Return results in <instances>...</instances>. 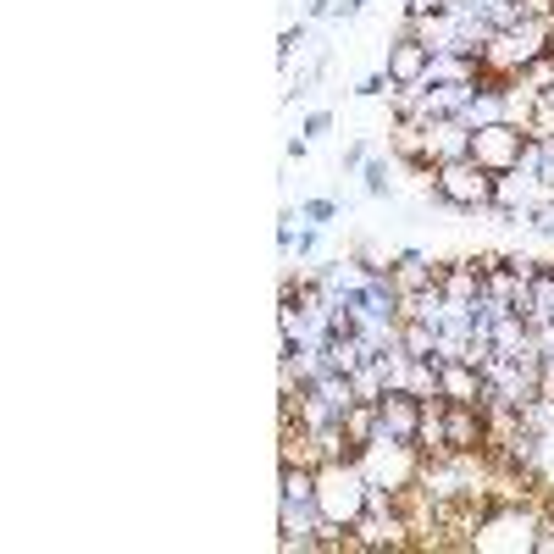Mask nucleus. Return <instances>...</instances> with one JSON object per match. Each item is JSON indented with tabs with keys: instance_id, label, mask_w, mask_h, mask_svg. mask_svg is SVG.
<instances>
[{
	"instance_id": "nucleus-23",
	"label": "nucleus",
	"mask_w": 554,
	"mask_h": 554,
	"mask_svg": "<svg viewBox=\"0 0 554 554\" xmlns=\"http://www.w3.org/2000/svg\"><path fill=\"white\" fill-rule=\"evenodd\" d=\"M305 150H311V139H305V133H294V139H289V161H305Z\"/></svg>"
},
{
	"instance_id": "nucleus-12",
	"label": "nucleus",
	"mask_w": 554,
	"mask_h": 554,
	"mask_svg": "<svg viewBox=\"0 0 554 554\" xmlns=\"http://www.w3.org/2000/svg\"><path fill=\"white\" fill-rule=\"evenodd\" d=\"M350 388H355V399H361V405H383V394H388V383H383V372H377V361L355 366V372H350Z\"/></svg>"
},
{
	"instance_id": "nucleus-10",
	"label": "nucleus",
	"mask_w": 554,
	"mask_h": 554,
	"mask_svg": "<svg viewBox=\"0 0 554 554\" xmlns=\"http://www.w3.org/2000/svg\"><path fill=\"white\" fill-rule=\"evenodd\" d=\"M277 482H283V494H277V505H316V466L294 460V466H283V471H277Z\"/></svg>"
},
{
	"instance_id": "nucleus-2",
	"label": "nucleus",
	"mask_w": 554,
	"mask_h": 554,
	"mask_svg": "<svg viewBox=\"0 0 554 554\" xmlns=\"http://www.w3.org/2000/svg\"><path fill=\"white\" fill-rule=\"evenodd\" d=\"M494 172L477 167L471 156L460 161H444L433 167V200H444L449 211H494Z\"/></svg>"
},
{
	"instance_id": "nucleus-9",
	"label": "nucleus",
	"mask_w": 554,
	"mask_h": 554,
	"mask_svg": "<svg viewBox=\"0 0 554 554\" xmlns=\"http://www.w3.org/2000/svg\"><path fill=\"white\" fill-rule=\"evenodd\" d=\"M521 316H527L532 327H549L554 322V261H543L538 277L527 283V305H521Z\"/></svg>"
},
{
	"instance_id": "nucleus-22",
	"label": "nucleus",
	"mask_w": 554,
	"mask_h": 554,
	"mask_svg": "<svg viewBox=\"0 0 554 554\" xmlns=\"http://www.w3.org/2000/svg\"><path fill=\"white\" fill-rule=\"evenodd\" d=\"M322 17H333V0H311L305 6V23H322Z\"/></svg>"
},
{
	"instance_id": "nucleus-21",
	"label": "nucleus",
	"mask_w": 554,
	"mask_h": 554,
	"mask_svg": "<svg viewBox=\"0 0 554 554\" xmlns=\"http://www.w3.org/2000/svg\"><path fill=\"white\" fill-rule=\"evenodd\" d=\"M366 12V0H333V17L338 23H350V17H361Z\"/></svg>"
},
{
	"instance_id": "nucleus-17",
	"label": "nucleus",
	"mask_w": 554,
	"mask_h": 554,
	"mask_svg": "<svg viewBox=\"0 0 554 554\" xmlns=\"http://www.w3.org/2000/svg\"><path fill=\"white\" fill-rule=\"evenodd\" d=\"M305 39H311V28H283V39H277V61H283V67H289V61H294V50H300L305 45Z\"/></svg>"
},
{
	"instance_id": "nucleus-1",
	"label": "nucleus",
	"mask_w": 554,
	"mask_h": 554,
	"mask_svg": "<svg viewBox=\"0 0 554 554\" xmlns=\"http://www.w3.org/2000/svg\"><path fill=\"white\" fill-rule=\"evenodd\" d=\"M366 499H372V482H366L361 460H322L316 466V516L327 527L350 532L366 516Z\"/></svg>"
},
{
	"instance_id": "nucleus-16",
	"label": "nucleus",
	"mask_w": 554,
	"mask_h": 554,
	"mask_svg": "<svg viewBox=\"0 0 554 554\" xmlns=\"http://www.w3.org/2000/svg\"><path fill=\"white\" fill-rule=\"evenodd\" d=\"M355 95L361 100H377V95H394V78H388V67H377V73H366L361 84H355Z\"/></svg>"
},
{
	"instance_id": "nucleus-3",
	"label": "nucleus",
	"mask_w": 554,
	"mask_h": 554,
	"mask_svg": "<svg viewBox=\"0 0 554 554\" xmlns=\"http://www.w3.org/2000/svg\"><path fill=\"white\" fill-rule=\"evenodd\" d=\"M361 471H366L372 488H383V494H405V488L422 482V449L394 444V438H372V444L361 449Z\"/></svg>"
},
{
	"instance_id": "nucleus-18",
	"label": "nucleus",
	"mask_w": 554,
	"mask_h": 554,
	"mask_svg": "<svg viewBox=\"0 0 554 554\" xmlns=\"http://www.w3.org/2000/svg\"><path fill=\"white\" fill-rule=\"evenodd\" d=\"M305 139H322V133H333V111H311V117L300 122Z\"/></svg>"
},
{
	"instance_id": "nucleus-7",
	"label": "nucleus",
	"mask_w": 554,
	"mask_h": 554,
	"mask_svg": "<svg viewBox=\"0 0 554 554\" xmlns=\"http://www.w3.org/2000/svg\"><path fill=\"white\" fill-rule=\"evenodd\" d=\"M438 394H444L449 405H488L482 366H471V361H438Z\"/></svg>"
},
{
	"instance_id": "nucleus-14",
	"label": "nucleus",
	"mask_w": 554,
	"mask_h": 554,
	"mask_svg": "<svg viewBox=\"0 0 554 554\" xmlns=\"http://www.w3.org/2000/svg\"><path fill=\"white\" fill-rule=\"evenodd\" d=\"M361 189L372 194V200H388V194H394V178H388V161L383 156H372L361 167Z\"/></svg>"
},
{
	"instance_id": "nucleus-20",
	"label": "nucleus",
	"mask_w": 554,
	"mask_h": 554,
	"mask_svg": "<svg viewBox=\"0 0 554 554\" xmlns=\"http://www.w3.org/2000/svg\"><path fill=\"white\" fill-rule=\"evenodd\" d=\"M316 239H322V228H300V239H294V255H300V261H311V255H316Z\"/></svg>"
},
{
	"instance_id": "nucleus-15",
	"label": "nucleus",
	"mask_w": 554,
	"mask_h": 554,
	"mask_svg": "<svg viewBox=\"0 0 554 554\" xmlns=\"http://www.w3.org/2000/svg\"><path fill=\"white\" fill-rule=\"evenodd\" d=\"M300 222H305V228H333V222H338V200H333V194H316V200H305V205H300Z\"/></svg>"
},
{
	"instance_id": "nucleus-6",
	"label": "nucleus",
	"mask_w": 554,
	"mask_h": 554,
	"mask_svg": "<svg viewBox=\"0 0 554 554\" xmlns=\"http://www.w3.org/2000/svg\"><path fill=\"white\" fill-rule=\"evenodd\" d=\"M416 433H422V399L405 394V388H388L383 405H377V438L416 444Z\"/></svg>"
},
{
	"instance_id": "nucleus-4",
	"label": "nucleus",
	"mask_w": 554,
	"mask_h": 554,
	"mask_svg": "<svg viewBox=\"0 0 554 554\" xmlns=\"http://www.w3.org/2000/svg\"><path fill=\"white\" fill-rule=\"evenodd\" d=\"M527 145H532V133L521 122H482V128H471V161L488 167L494 178L499 172H516Z\"/></svg>"
},
{
	"instance_id": "nucleus-13",
	"label": "nucleus",
	"mask_w": 554,
	"mask_h": 554,
	"mask_svg": "<svg viewBox=\"0 0 554 554\" xmlns=\"http://www.w3.org/2000/svg\"><path fill=\"white\" fill-rule=\"evenodd\" d=\"M405 394H416V399H444V394H438V361H410Z\"/></svg>"
},
{
	"instance_id": "nucleus-8",
	"label": "nucleus",
	"mask_w": 554,
	"mask_h": 554,
	"mask_svg": "<svg viewBox=\"0 0 554 554\" xmlns=\"http://www.w3.org/2000/svg\"><path fill=\"white\" fill-rule=\"evenodd\" d=\"M388 277H394L399 294H416V289H427V283H438V261H427L422 250H399Z\"/></svg>"
},
{
	"instance_id": "nucleus-11",
	"label": "nucleus",
	"mask_w": 554,
	"mask_h": 554,
	"mask_svg": "<svg viewBox=\"0 0 554 554\" xmlns=\"http://www.w3.org/2000/svg\"><path fill=\"white\" fill-rule=\"evenodd\" d=\"M338 427H344V438H350L355 449H366L377 438V405H361V399H355V405L338 416Z\"/></svg>"
},
{
	"instance_id": "nucleus-19",
	"label": "nucleus",
	"mask_w": 554,
	"mask_h": 554,
	"mask_svg": "<svg viewBox=\"0 0 554 554\" xmlns=\"http://www.w3.org/2000/svg\"><path fill=\"white\" fill-rule=\"evenodd\" d=\"M366 161H372V150H366L361 139H355V145H344V156H338V167H344V172H361Z\"/></svg>"
},
{
	"instance_id": "nucleus-5",
	"label": "nucleus",
	"mask_w": 554,
	"mask_h": 554,
	"mask_svg": "<svg viewBox=\"0 0 554 554\" xmlns=\"http://www.w3.org/2000/svg\"><path fill=\"white\" fill-rule=\"evenodd\" d=\"M388 78H394V89H422L427 84V67H433V45L427 39H416L405 23H399L394 45H388Z\"/></svg>"
}]
</instances>
